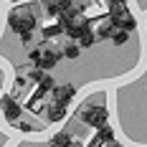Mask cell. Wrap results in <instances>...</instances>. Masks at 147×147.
Wrapping results in <instances>:
<instances>
[{"label": "cell", "mask_w": 147, "mask_h": 147, "mask_svg": "<svg viewBox=\"0 0 147 147\" xmlns=\"http://www.w3.org/2000/svg\"><path fill=\"white\" fill-rule=\"evenodd\" d=\"M28 61L33 63V66H38V61H41V46H38V48H30V51H28Z\"/></svg>", "instance_id": "cell-19"}, {"label": "cell", "mask_w": 147, "mask_h": 147, "mask_svg": "<svg viewBox=\"0 0 147 147\" xmlns=\"http://www.w3.org/2000/svg\"><path fill=\"white\" fill-rule=\"evenodd\" d=\"M61 53H63V56H66V59H71V61H76V59H79V56H81V46L76 43V41H69V43L63 46V51H61Z\"/></svg>", "instance_id": "cell-12"}, {"label": "cell", "mask_w": 147, "mask_h": 147, "mask_svg": "<svg viewBox=\"0 0 147 147\" xmlns=\"http://www.w3.org/2000/svg\"><path fill=\"white\" fill-rule=\"evenodd\" d=\"M46 119L51 122V124H59V122H63L66 119V114H69V107H63V104H51V107H46Z\"/></svg>", "instance_id": "cell-6"}, {"label": "cell", "mask_w": 147, "mask_h": 147, "mask_svg": "<svg viewBox=\"0 0 147 147\" xmlns=\"http://www.w3.org/2000/svg\"><path fill=\"white\" fill-rule=\"evenodd\" d=\"M43 10L48 18H59V5H56V0H48V3H43Z\"/></svg>", "instance_id": "cell-16"}, {"label": "cell", "mask_w": 147, "mask_h": 147, "mask_svg": "<svg viewBox=\"0 0 147 147\" xmlns=\"http://www.w3.org/2000/svg\"><path fill=\"white\" fill-rule=\"evenodd\" d=\"M51 96H53V102L56 104H63V107H69V104L74 102V96H76V86L74 84H56L53 86V91H51Z\"/></svg>", "instance_id": "cell-4"}, {"label": "cell", "mask_w": 147, "mask_h": 147, "mask_svg": "<svg viewBox=\"0 0 147 147\" xmlns=\"http://www.w3.org/2000/svg\"><path fill=\"white\" fill-rule=\"evenodd\" d=\"M76 43L81 46V48H91V46L96 43V33H94L91 28H86L81 36H79V41H76Z\"/></svg>", "instance_id": "cell-13"}, {"label": "cell", "mask_w": 147, "mask_h": 147, "mask_svg": "<svg viewBox=\"0 0 147 147\" xmlns=\"http://www.w3.org/2000/svg\"><path fill=\"white\" fill-rule=\"evenodd\" d=\"M0 114L8 119L10 124H15L18 119L23 117V107L15 102V96H10V94H3V96H0Z\"/></svg>", "instance_id": "cell-3"}, {"label": "cell", "mask_w": 147, "mask_h": 147, "mask_svg": "<svg viewBox=\"0 0 147 147\" xmlns=\"http://www.w3.org/2000/svg\"><path fill=\"white\" fill-rule=\"evenodd\" d=\"M8 28L13 33H26V30L38 28V18L30 8H13L8 15Z\"/></svg>", "instance_id": "cell-1"}, {"label": "cell", "mask_w": 147, "mask_h": 147, "mask_svg": "<svg viewBox=\"0 0 147 147\" xmlns=\"http://www.w3.org/2000/svg\"><path fill=\"white\" fill-rule=\"evenodd\" d=\"M117 30V26L114 23H104V26H99V30H96V41H107V38H112V33Z\"/></svg>", "instance_id": "cell-14"}, {"label": "cell", "mask_w": 147, "mask_h": 147, "mask_svg": "<svg viewBox=\"0 0 147 147\" xmlns=\"http://www.w3.org/2000/svg\"><path fill=\"white\" fill-rule=\"evenodd\" d=\"M63 28H61L59 23H48L46 28H41V36H43V41H53V38H59Z\"/></svg>", "instance_id": "cell-10"}, {"label": "cell", "mask_w": 147, "mask_h": 147, "mask_svg": "<svg viewBox=\"0 0 147 147\" xmlns=\"http://www.w3.org/2000/svg\"><path fill=\"white\" fill-rule=\"evenodd\" d=\"M53 86H56V79L51 76V74L46 71V76L38 81V89H36V96H46L48 91H53Z\"/></svg>", "instance_id": "cell-8"}, {"label": "cell", "mask_w": 147, "mask_h": 147, "mask_svg": "<svg viewBox=\"0 0 147 147\" xmlns=\"http://www.w3.org/2000/svg\"><path fill=\"white\" fill-rule=\"evenodd\" d=\"M79 119L89 124V127H102V124H109V112H107V107L104 104H96V107H81L79 109Z\"/></svg>", "instance_id": "cell-2"}, {"label": "cell", "mask_w": 147, "mask_h": 147, "mask_svg": "<svg viewBox=\"0 0 147 147\" xmlns=\"http://www.w3.org/2000/svg\"><path fill=\"white\" fill-rule=\"evenodd\" d=\"M71 142H74V137L69 132H56L51 137V147H69Z\"/></svg>", "instance_id": "cell-11"}, {"label": "cell", "mask_w": 147, "mask_h": 147, "mask_svg": "<svg viewBox=\"0 0 147 147\" xmlns=\"http://www.w3.org/2000/svg\"><path fill=\"white\" fill-rule=\"evenodd\" d=\"M99 142H102V147L107 145V142H114V129L109 127V124H102V127H96V134H94Z\"/></svg>", "instance_id": "cell-9"}, {"label": "cell", "mask_w": 147, "mask_h": 147, "mask_svg": "<svg viewBox=\"0 0 147 147\" xmlns=\"http://www.w3.org/2000/svg\"><path fill=\"white\" fill-rule=\"evenodd\" d=\"M114 26H117L119 30H127V33H132V30L137 28V18H134V15L129 13V8H127V10H124V13L119 15L117 20H114Z\"/></svg>", "instance_id": "cell-7"}, {"label": "cell", "mask_w": 147, "mask_h": 147, "mask_svg": "<svg viewBox=\"0 0 147 147\" xmlns=\"http://www.w3.org/2000/svg\"><path fill=\"white\" fill-rule=\"evenodd\" d=\"M76 3H84V0H76Z\"/></svg>", "instance_id": "cell-24"}, {"label": "cell", "mask_w": 147, "mask_h": 147, "mask_svg": "<svg viewBox=\"0 0 147 147\" xmlns=\"http://www.w3.org/2000/svg\"><path fill=\"white\" fill-rule=\"evenodd\" d=\"M61 59H63V53H61L59 48H53V46H46V48H41V61H38V69L48 71V69H53V66H56Z\"/></svg>", "instance_id": "cell-5"}, {"label": "cell", "mask_w": 147, "mask_h": 147, "mask_svg": "<svg viewBox=\"0 0 147 147\" xmlns=\"http://www.w3.org/2000/svg\"><path fill=\"white\" fill-rule=\"evenodd\" d=\"M43 76H46V71H43V69H38V66H33V69L28 71V76H26V79H28V81H36V84H38V81H41Z\"/></svg>", "instance_id": "cell-17"}, {"label": "cell", "mask_w": 147, "mask_h": 147, "mask_svg": "<svg viewBox=\"0 0 147 147\" xmlns=\"http://www.w3.org/2000/svg\"><path fill=\"white\" fill-rule=\"evenodd\" d=\"M127 41H129V33H127V30H114V33H112V43L114 46H124L127 43Z\"/></svg>", "instance_id": "cell-15"}, {"label": "cell", "mask_w": 147, "mask_h": 147, "mask_svg": "<svg viewBox=\"0 0 147 147\" xmlns=\"http://www.w3.org/2000/svg\"><path fill=\"white\" fill-rule=\"evenodd\" d=\"M20 36V43L23 46H30L33 43V30H26V33H18Z\"/></svg>", "instance_id": "cell-20"}, {"label": "cell", "mask_w": 147, "mask_h": 147, "mask_svg": "<svg viewBox=\"0 0 147 147\" xmlns=\"http://www.w3.org/2000/svg\"><path fill=\"white\" fill-rule=\"evenodd\" d=\"M10 3H20V0H10Z\"/></svg>", "instance_id": "cell-23"}, {"label": "cell", "mask_w": 147, "mask_h": 147, "mask_svg": "<svg viewBox=\"0 0 147 147\" xmlns=\"http://www.w3.org/2000/svg\"><path fill=\"white\" fill-rule=\"evenodd\" d=\"M69 147H84V145H81V142H76V140H74V142H71V145H69Z\"/></svg>", "instance_id": "cell-21"}, {"label": "cell", "mask_w": 147, "mask_h": 147, "mask_svg": "<svg viewBox=\"0 0 147 147\" xmlns=\"http://www.w3.org/2000/svg\"><path fill=\"white\" fill-rule=\"evenodd\" d=\"M15 129H20V132H36V127H33V124H30V122H23V119H18V122H15Z\"/></svg>", "instance_id": "cell-18"}, {"label": "cell", "mask_w": 147, "mask_h": 147, "mask_svg": "<svg viewBox=\"0 0 147 147\" xmlns=\"http://www.w3.org/2000/svg\"><path fill=\"white\" fill-rule=\"evenodd\" d=\"M0 89H3V71H0Z\"/></svg>", "instance_id": "cell-22"}]
</instances>
